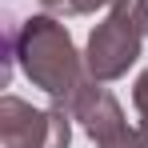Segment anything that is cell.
Masks as SVG:
<instances>
[{"instance_id": "obj_6", "label": "cell", "mask_w": 148, "mask_h": 148, "mask_svg": "<svg viewBox=\"0 0 148 148\" xmlns=\"http://www.w3.org/2000/svg\"><path fill=\"white\" fill-rule=\"evenodd\" d=\"M136 20H140V28L148 36V0H136Z\"/></svg>"}, {"instance_id": "obj_5", "label": "cell", "mask_w": 148, "mask_h": 148, "mask_svg": "<svg viewBox=\"0 0 148 148\" xmlns=\"http://www.w3.org/2000/svg\"><path fill=\"white\" fill-rule=\"evenodd\" d=\"M132 96H136V112L144 116V136H148V72L136 80V92H132Z\"/></svg>"}, {"instance_id": "obj_3", "label": "cell", "mask_w": 148, "mask_h": 148, "mask_svg": "<svg viewBox=\"0 0 148 148\" xmlns=\"http://www.w3.org/2000/svg\"><path fill=\"white\" fill-rule=\"evenodd\" d=\"M24 120H4L8 148H68V120L60 112H36L24 108Z\"/></svg>"}, {"instance_id": "obj_1", "label": "cell", "mask_w": 148, "mask_h": 148, "mask_svg": "<svg viewBox=\"0 0 148 148\" xmlns=\"http://www.w3.org/2000/svg\"><path fill=\"white\" fill-rule=\"evenodd\" d=\"M24 72L52 96H76L80 72L68 32L56 20H28L24 36Z\"/></svg>"}, {"instance_id": "obj_2", "label": "cell", "mask_w": 148, "mask_h": 148, "mask_svg": "<svg viewBox=\"0 0 148 148\" xmlns=\"http://www.w3.org/2000/svg\"><path fill=\"white\" fill-rule=\"evenodd\" d=\"M140 20L132 12V0H116L112 16L92 32L88 40V72L96 80H116V76L140 56Z\"/></svg>"}, {"instance_id": "obj_4", "label": "cell", "mask_w": 148, "mask_h": 148, "mask_svg": "<svg viewBox=\"0 0 148 148\" xmlns=\"http://www.w3.org/2000/svg\"><path fill=\"white\" fill-rule=\"evenodd\" d=\"M48 8H60V12H88L96 4H108V0H44Z\"/></svg>"}]
</instances>
